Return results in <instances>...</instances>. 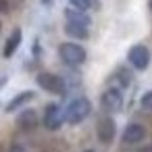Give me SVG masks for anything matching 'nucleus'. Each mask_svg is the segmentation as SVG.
Listing matches in <instances>:
<instances>
[{"label": "nucleus", "instance_id": "obj_1", "mask_svg": "<svg viewBox=\"0 0 152 152\" xmlns=\"http://www.w3.org/2000/svg\"><path fill=\"white\" fill-rule=\"evenodd\" d=\"M90 113H92V102H90L88 98L79 96V98L71 100L69 106L65 108V121L71 123V125H77V123H81Z\"/></svg>", "mask_w": 152, "mask_h": 152}, {"label": "nucleus", "instance_id": "obj_2", "mask_svg": "<svg viewBox=\"0 0 152 152\" xmlns=\"http://www.w3.org/2000/svg\"><path fill=\"white\" fill-rule=\"evenodd\" d=\"M58 56H61V61L65 63V65H69V67H79L83 61H86V48L83 46H79V44H75V42H65V44H61L58 46Z\"/></svg>", "mask_w": 152, "mask_h": 152}, {"label": "nucleus", "instance_id": "obj_3", "mask_svg": "<svg viewBox=\"0 0 152 152\" xmlns=\"http://www.w3.org/2000/svg\"><path fill=\"white\" fill-rule=\"evenodd\" d=\"M36 81H38V86H40L42 90H46V92H50V94H56V96H65L67 90H69L65 77H61V75H56V73H48V71L38 73Z\"/></svg>", "mask_w": 152, "mask_h": 152}, {"label": "nucleus", "instance_id": "obj_4", "mask_svg": "<svg viewBox=\"0 0 152 152\" xmlns=\"http://www.w3.org/2000/svg\"><path fill=\"white\" fill-rule=\"evenodd\" d=\"M63 123H65V110H63V106L56 104V102L46 104V108H44V127L48 131H56V129L63 127Z\"/></svg>", "mask_w": 152, "mask_h": 152}, {"label": "nucleus", "instance_id": "obj_5", "mask_svg": "<svg viewBox=\"0 0 152 152\" xmlns=\"http://www.w3.org/2000/svg\"><path fill=\"white\" fill-rule=\"evenodd\" d=\"M100 106L104 108V113L113 115V113H119L123 108V94L119 88H108L102 98H100Z\"/></svg>", "mask_w": 152, "mask_h": 152}, {"label": "nucleus", "instance_id": "obj_6", "mask_svg": "<svg viewBox=\"0 0 152 152\" xmlns=\"http://www.w3.org/2000/svg\"><path fill=\"white\" fill-rule=\"evenodd\" d=\"M127 61L131 63L133 69L144 71V69L150 65V52H148V48H146L144 44H135V46L129 48V52H127Z\"/></svg>", "mask_w": 152, "mask_h": 152}, {"label": "nucleus", "instance_id": "obj_7", "mask_svg": "<svg viewBox=\"0 0 152 152\" xmlns=\"http://www.w3.org/2000/svg\"><path fill=\"white\" fill-rule=\"evenodd\" d=\"M115 133H117V125L115 121L106 115V117H100L98 119V125H96V135L102 144H110L115 140Z\"/></svg>", "mask_w": 152, "mask_h": 152}, {"label": "nucleus", "instance_id": "obj_8", "mask_svg": "<svg viewBox=\"0 0 152 152\" xmlns=\"http://www.w3.org/2000/svg\"><path fill=\"white\" fill-rule=\"evenodd\" d=\"M40 119H38V113L34 108H25L19 117H17V125L23 129V131H34L38 127Z\"/></svg>", "mask_w": 152, "mask_h": 152}, {"label": "nucleus", "instance_id": "obj_9", "mask_svg": "<svg viewBox=\"0 0 152 152\" xmlns=\"http://www.w3.org/2000/svg\"><path fill=\"white\" fill-rule=\"evenodd\" d=\"M146 137V129L140 125V123H129L123 131V142L125 144H137Z\"/></svg>", "mask_w": 152, "mask_h": 152}, {"label": "nucleus", "instance_id": "obj_10", "mask_svg": "<svg viewBox=\"0 0 152 152\" xmlns=\"http://www.w3.org/2000/svg\"><path fill=\"white\" fill-rule=\"evenodd\" d=\"M65 19H67L69 23H77V25H83V27H90V23H92L90 15H88L86 11L75 9V7H69V9L65 11Z\"/></svg>", "mask_w": 152, "mask_h": 152}, {"label": "nucleus", "instance_id": "obj_11", "mask_svg": "<svg viewBox=\"0 0 152 152\" xmlns=\"http://www.w3.org/2000/svg\"><path fill=\"white\" fill-rule=\"evenodd\" d=\"M36 98V92H31V90H25V92H21V94H17L7 106H4V110L7 113H15L17 108H21V106H25L27 102H31Z\"/></svg>", "mask_w": 152, "mask_h": 152}, {"label": "nucleus", "instance_id": "obj_12", "mask_svg": "<svg viewBox=\"0 0 152 152\" xmlns=\"http://www.w3.org/2000/svg\"><path fill=\"white\" fill-rule=\"evenodd\" d=\"M21 40H23L21 29H19V27H17V29H13V34L9 36V40H7V44H4V50H2L4 58H11V56L17 52V48L21 46Z\"/></svg>", "mask_w": 152, "mask_h": 152}, {"label": "nucleus", "instance_id": "obj_13", "mask_svg": "<svg viewBox=\"0 0 152 152\" xmlns=\"http://www.w3.org/2000/svg\"><path fill=\"white\" fill-rule=\"evenodd\" d=\"M65 34L67 36H71V38H75V40H86L88 36H90V29L88 27H83V25H77V23H65Z\"/></svg>", "mask_w": 152, "mask_h": 152}, {"label": "nucleus", "instance_id": "obj_14", "mask_svg": "<svg viewBox=\"0 0 152 152\" xmlns=\"http://www.w3.org/2000/svg\"><path fill=\"white\" fill-rule=\"evenodd\" d=\"M115 79L119 81V86H117L119 90H121V88H127V86L131 83V75H129V71H127V69H123V67H119V69H117Z\"/></svg>", "mask_w": 152, "mask_h": 152}, {"label": "nucleus", "instance_id": "obj_15", "mask_svg": "<svg viewBox=\"0 0 152 152\" xmlns=\"http://www.w3.org/2000/svg\"><path fill=\"white\" fill-rule=\"evenodd\" d=\"M71 7L79 9V11H90V9H100L98 2H94V0H69Z\"/></svg>", "mask_w": 152, "mask_h": 152}, {"label": "nucleus", "instance_id": "obj_16", "mask_svg": "<svg viewBox=\"0 0 152 152\" xmlns=\"http://www.w3.org/2000/svg\"><path fill=\"white\" fill-rule=\"evenodd\" d=\"M140 104H142V108H146V110H152V90H150V92H146V94L142 96Z\"/></svg>", "mask_w": 152, "mask_h": 152}, {"label": "nucleus", "instance_id": "obj_17", "mask_svg": "<svg viewBox=\"0 0 152 152\" xmlns=\"http://www.w3.org/2000/svg\"><path fill=\"white\" fill-rule=\"evenodd\" d=\"M9 11V0H0V15Z\"/></svg>", "mask_w": 152, "mask_h": 152}, {"label": "nucleus", "instance_id": "obj_18", "mask_svg": "<svg viewBox=\"0 0 152 152\" xmlns=\"http://www.w3.org/2000/svg\"><path fill=\"white\" fill-rule=\"evenodd\" d=\"M9 152H25V148H23V146H19V144H13V146L9 148Z\"/></svg>", "mask_w": 152, "mask_h": 152}, {"label": "nucleus", "instance_id": "obj_19", "mask_svg": "<svg viewBox=\"0 0 152 152\" xmlns=\"http://www.w3.org/2000/svg\"><path fill=\"white\" fill-rule=\"evenodd\" d=\"M137 152H152V146H146V148H140Z\"/></svg>", "mask_w": 152, "mask_h": 152}, {"label": "nucleus", "instance_id": "obj_20", "mask_svg": "<svg viewBox=\"0 0 152 152\" xmlns=\"http://www.w3.org/2000/svg\"><path fill=\"white\" fill-rule=\"evenodd\" d=\"M4 83H7V77H0V90L4 88Z\"/></svg>", "mask_w": 152, "mask_h": 152}, {"label": "nucleus", "instance_id": "obj_21", "mask_svg": "<svg viewBox=\"0 0 152 152\" xmlns=\"http://www.w3.org/2000/svg\"><path fill=\"white\" fill-rule=\"evenodd\" d=\"M42 4H46V7H50V4H52V0H42Z\"/></svg>", "mask_w": 152, "mask_h": 152}, {"label": "nucleus", "instance_id": "obj_22", "mask_svg": "<svg viewBox=\"0 0 152 152\" xmlns=\"http://www.w3.org/2000/svg\"><path fill=\"white\" fill-rule=\"evenodd\" d=\"M148 4H150V11H152V0H150V2H148Z\"/></svg>", "mask_w": 152, "mask_h": 152}, {"label": "nucleus", "instance_id": "obj_23", "mask_svg": "<svg viewBox=\"0 0 152 152\" xmlns=\"http://www.w3.org/2000/svg\"><path fill=\"white\" fill-rule=\"evenodd\" d=\"M86 152H94V150H86Z\"/></svg>", "mask_w": 152, "mask_h": 152}, {"label": "nucleus", "instance_id": "obj_24", "mask_svg": "<svg viewBox=\"0 0 152 152\" xmlns=\"http://www.w3.org/2000/svg\"><path fill=\"white\" fill-rule=\"evenodd\" d=\"M94 2H98V0H94ZM98 4H100V2H98Z\"/></svg>", "mask_w": 152, "mask_h": 152}]
</instances>
